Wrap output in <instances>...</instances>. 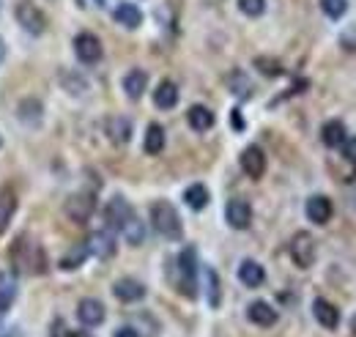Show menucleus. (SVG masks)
I'll return each instance as SVG.
<instances>
[{"mask_svg": "<svg viewBox=\"0 0 356 337\" xmlns=\"http://www.w3.org/2000/svg\"><path fill=\"white\" fill-rule=\"evenodd\" d=\"M8 258H11L17 272H25V274H44L47 272V255L36 242L17 239V244H14Z\"/></svg>", "mask_w": 356, "mask_h": 337, "instance_id": "obj_1", "label": "nucleus"}, {"mask_svg": "<svg viewBox=\"0 0 356 337\" xmlns=\"http://www.w3.org/2000/svg\"><path fill=\"white\" fill-rule=\"evenodd\" d=\"M176 272H178L176 277L178 291L186 296V299H195L197 296V253L192 247H186L184 253L178 255Z\"/></svg>", "mask_w": 356, "mask_h": 337, "instance_id": "obj_2", "label": "nucleus"}, {"mask_svg": "<svg viewBox=\"0 0 356 337\" xmlns=\"http://www.w3.org/2000/svg\"><path fill=\"white\" fill-rule=\"evenodd\" d=\"M151 225L165 239H181V217L168 201H156L151 206Z\"/></svg>", "mask_w": 356, "mask_h": 337, "instance_id": "obj_3", "label": "nucleus"}, {"mask_svg": "<svg viewBox=\"0 0 356 337\" xmlns=\"http://www.w3.org/2000/svg\"><path fill=\"white\" fill-rule=\"evenodd\" d=\"M14 14H17V22H19L28 33L39 36V33H44L47 31L44 11H42L39 6H33L31 0H19V3H17V8H14Z\"/></svg>", "mask_w": 356, "mask_h": 337, "instance_id": "obj_4", "label": "nucleus"}, {"mask_svg": "<svg viewBox=\"0 0 356 337\" xmlns=\"http://www.w3.org/2000/svg\"><path fill=\"white\" fill-rule=\"evenodd\" d=\"M93 211H96V201H93L90 192H77V195H72V198L66 201V217H69L72 222H77V225L88 222Z\"/></svg>", "mask_w": 356, "mask_h": 337, "instance_id": "obj_5", "label": "nucleus"}, {"mask_svg": "<svg viewBox=\"0 0 356 337\" xmlns=\"http://www.w3.org/2000/svg\"><path fill=\"white\" fill-rule=\"evenodd\" d=\"M291 258L299 269H310L315 263V239L310 233H296L291 242Z\"/></svg>", "mask_w": 356, "mask_h": 337, "instance_id": "obj_6", "label": "nucleus"}, {"mask_svg": "<svg viewBox=\"0 0 356 337\" xmlns=\"http://www.w3.org/2000/svg\"><path fill=\"white\" fill-rule=\"evenodd\" d=\"M225 219H227L230 228L244 230V228H250V222H252V206H250L244 198H233V201H227V206H225Z\"/></svg>", "mask_w": 356, "mask_h": 337, "instance_id": "obj_7", "label": "nucleus"}, {"mask_svg": "<svg viewBox=\"0 0 356 337\" xmlns=\"http://www.w3.org/2000/svg\"><path fill=\"white\" fill-rule=\"evenodd\" d=\"M132 217H134L132 206H129L124 198H113V201L107 203V209H104V219H107V225H110L113 230H121Z\"/></svg>", "mask_w": 356, "mask_h": 337, "instance_id": "obj_8", "label": "nucleus"}, {"mask_svg": "<svg viewBox=\"0 0 356 337\" xmlns=\"http://www.w3.org/2000/svg\"><path fill=\"white\" fill-rule=\"evenodd\" d=\"M88 253L96 255V258H113L115 255V236L110 233V230H96V233H90L88 236Z\"/></svg>", "mask_w": 356, "mask_h": 337, "instance_id": "obj_9", "label": "nucleus"}, {"mask_svg": "<svg viewBox=\"0 0 356 337\" xmlns=\"http://www.w3.org/2000/svg\"><path fill=\"white\" fill-rule=\"evenodd\" d=\"M74 52L83 63H96L102 58V42L93 36V33H80L74 39Z\"/></svg>", "mask_w": 356, "mask_h": 337, "instance_id": "obj_10", "label": "nucleus"}, {"mask_svg": "<svg viewBox=\"0 0 356 337\" xmlns=\"http://www.w3.org/2000/svg\"><path fill=\"white\" fill-rule=\"evenodd\" d=\"M241 170H244L250 178H261V175L266 173V154H264L258 146L244 148V154H241Z\"/></svg>", "mask_w": 356, "mask_h": 337, "instance_id": "obj_11", "label": "nucleus"}, {"mask_svg": "<svg viewBox=\"0 0 356 337\" xmlns=\"http://www.w3.org/2000/svg\"><path fill=\"white\" fill-rule=\"evenodd\" d=\"M312 313H315V318H318L321 327H326V329H337V327H340V310H337L332 301L315 299V301H312Z\"/></svg>", "mask_w": 356, "mask_h": 337, "instance_id": "obj_12", "label": "nucleus"}, {"mask_svg": "<svg viewBox=\"0 0 356 337\" xmlns=\"http://www.w3.org/2000/svg\"><path fill=\"white\" fill-rule=\"evenodd\" d=\"M77 318L86 327H99L104 321V304L99 299H83L80 307H77Z\"/></svg>", "mask_w": 356, "mask_h": 337, "instance_id": "obj_13", "label": "nucleus"}, {"mask_svg": "<svg viewBox=\"0 0 356 337\" xmlns=\"http://www.w3.org/2000/svg\"><path fill=\"white\" fill-rule=\"evenodd\" d=\"M332 201L323 198V195H312L307 201V219L315 222V225H326L332 219Z\"/></svg>", "mask_w": 356, "mask_h": 337, "instance_id": "obj_14", "label": "nucleus"}, {"mask_svg": "<svg viewBox=\"0 0 356 337\" xmlns=\"http://www.w3.org/2000/svg\"><path fill=\"white\" fill-rule=\"evenodd\" d=\"M247 318L258 327H274L277 324V310L268 304V301H252L247 307Z\"/></svg>", "mask_w": 356, "mask_h": 337, "instance_id": "obj_15", "label": "nucleus"}, {"mask_svg": "<svg viewBox=\"0 0 356 337\" xmlns=\"http://www.w3.org/2000/svg\"><path fill=\"white\" fill-rule=\"evenodd\" d=\"M113 17H115L118 25H124V28H129V31L143 25V11H140L134 3H118L115 11H113Z\"/></svg>", "mask_w": 356, "mask_h": 337, "instance_id": "obj_16", "label": "nucleus"}, {"mask_svg": "<svg viewBox=\"0 0 356 337\" xmlns=\"http://www.w3.org/2000/svg\"><path fill=\"white\" fill-rule=\"evenodd\" d=\"M17 299V277L11 272H0V318L11 310Z\"/></svg>", "mask_w": 356, "mask_h": 337, "instance_id": "obj_17", "label": "nucleus"}, {"mask_svg": "<svg viewBox=\"0 0 356 337\" xmlns=\"http://www.w3.org/2000/svg\"><path fill=\"white\" fill-rule=\"evenodd\" d=\"M154 104L159 107V110H173L178 104V88L176 83H170V80H162V83L156 85V91H154Z\"/></svg>", "mask_w": 356, "mask_h": 337, "instance_id": "obj_18", "label": "nucleus"}, {"mask_svg": "<svg viewBox=\"0 0 356 337\" xmlns=\"http://www.w3.org/2000/svg\"><path fill=\"white\" fill-rule=\"evenodd\" d=\"M238 280H241L247 288H258V285L266 280V272H264L261 263H255V260H244V263L238 266Z\"/></svg>", "mask_w": 356, "mask_h": 337, "instance_id": "obj_19", "label": "nucleus"}, {"mask_svg": "<svg viewBox=\"0 0 356 337\" xmlns=\"http://www.w3.org/2000/svg\"><path fill=\"white\" fill-rule=\"evenodd\" d=\"M186 121H189V127L195 129V132H209V129L214 127V113L209 107H203V104H195V107H189Z\"/></svg>", "mask_w": 356, "mask_h": 337, "instance_id": "obj_20", "label": "nucleus"}, {"mask_svg": "<svg viewBox=\"0 0 356 337\" xmlns=\"http://www.w3.org/2000/svg\"><path fill=\"white\" fill-rule=\"evenodd\" d=\"M14 211H17V195H14L11 187H3V189H0V233L8 228Z\"/></svg>", "mask_w": 356, "mask_h": 337, "instance_id": "obj_21", "label": "nucleus"}, {"mask_svg": "<svg viewBox=\"0 0 356 337\" xmlns=\"http://www.w3.org/2000/svg\"><path fill=\"white\" fill-rule=\"evenodd\" d=\"M113 294L118 296L121 301H140L143 296H145V288H143V283H137V280H118L115 283V288H113Z\"/></svg>", "mask_w": 356, "mask_h": 337, "instance_id": "obj_22", "label": "nucleus"}, {"mask_svg": "<svg viewBox=\"0 0 356 337\" xmlns=\"http://www.w3.org/2000/svg\"><path fill=\"white\" fill-rule=\"evenodd\" d=\"M107 134H110L113 143H129V137H132V121L129 118H121V116L110 118L107 121Z\"/></svg>", "mask_w": 356, "mask_h": 337, "instance_id": "obj_23", "label": "nucleus"}, {"mask_svg": "<svg viewBox=\"0 0 356 337\" xmlns=\"http://www.w3.org/2000/svg\"><path fill=\"white\" fill-rule=\"evenodd\" d=\"M145 85H148V75H145L143 69H132V72L124 77V91H127L129 99H140L143 91H145Z\"/></svg>", "mask_w": 356, "mask_h": 337, "instance_id": "obj_24", "label": "nucleus"}, {"mask_svg": "<svg viewBox=\"0 0 356 337\" xmlns=\"http://www.w3.org/2000/svg\"><path fill=\"white\" fill-rule=\"evenodd\" d=\"M346 127H343V121H329V124H323L321 129V140L329 146V148H337V146H343L346 143Z\"/></svg>", "mask_w": 356, "mask_h": 337, "instance_id": "obj_25", "label": "nucleus"}, {"mask_svg": "<svg viewBox=\"0 0 356 337\" xmlns=\"http://www.w3.org/2000/svg\"><path fill=\"white\" fill-rule=\"evenodd\" d=\"M184 201H186L189 209H195V211L206 209V206H209V189H206L203 184H192V187H186Z\"/></svg>", "mask_w": 356, "mask_h": 337, "instance_id": "obj_26", "label": "nucleus"}, {"mask_svg": "<svg viewBox=\"0 0 356 337\" xmlns=\"http://www.w3.org/2000/svg\"><path fill=\"white\" fill-rule=\"evenodd\" d=\"M88 244H77V247H72L69 253L60 258V269L63 272H72V269H77V266H83L86 263V258H88Z\"/></svg>", "mask_w": 356, "mask_h": 337, "instance_id": "obj_27", "label": "nucleus"}, {"mask_svg": "<svg viewBox=\"0 0 356 337\" xmlns=\"http://www.w3.org/2000/svg\"><path fill=\"white\" fill-rule=\"evenodd\" d=\"M145 151L148 154H162L165 151V129L159 124H151L145 132Z\"/></svg>", "mask_w": 356, "mask_h": 337, "instance_id": "obj_28", "label": "nucleus"}, {"mask_svg": "<svg viewBox=\"0 0 356 337\" xmlns=\"http://www.w3.org/2000/svg\"><path fill=\"white\" fill-rule=\"evenodd\" d=\"M121 233H124V239L132 244V247H137V244H143V239H145V228H143V222L137 219V217H132L124 228H121Z\"/></svg>", "mask_w": 356, "mask_h": 337, "instance_id": "obj_29", "label": "nucleus"}, {"mask_svg": "<svg viewBox=\"0 0 356 337\" xmlns=\"http://www.w3.org/2000/svg\"><path fill=\"white\" fill-rule=\"evenodd\" d=\"M19 118H22L25 124H39V121H42V104L33 102V99H25V102L19 104Z\"/></svg>", "mask_w": 356, "mask_h": 337, "instance_id": "obj_30", "label": "nucleus"}, {"mask_svg": "<svg viewBox=\"0 0 356 337\" xmlns=\"http://www.w3.org/2000/svg\"><path fill=\"white\" fill-rule=\"evenodd\" d=\"M321 8H323L326 17L340 19V17L348 11V0H321Z\"/></svg>", "mask_w": 356, "mask_h": 337, "instance_id": "obj_31", "label": "nucleus"}, {"mask_svg": "<svg viewBox=\"0 0 356 337\" xmlns=\"http://www.w3.org/2000/svg\"><path fill=\"white\" fill-rule=\"evenodd\" d=\"M206 283H209V304L217 307L220 304V280L214 269H206Z\"/></svg>", "mask_w": 356, "mask_h": 337, "instance_id": "obj_32", "label": "nucleus"}, {"mask_svg": "<svg viewBox=\"0 0 356 337\" xmlns=\"http://www.w3.org/2000/svg\"><path fill=\"white\" fill-rule=\"evenodd\" d=\"M238 8L247 17H261L266 11V0H238Z\"/></svg>", "mask_w": 356, "mask_h": 337, "instance_id": "obj_33", "label": "nucleus"}, {"mask_svg": "<svg viewBox=\"0 0 356 337\" xmlns=\"http://www.w3.org/2000/svg\"><path fill=\"white\" fill-rule=\"evenodd\" d=\"M255 66H261V72H264V75H268V77H277V75H282L280 63H274V61H266V58H258V61H255Z\"/></svg>", "mask_w": 356, "mask_h": 337, "instance_id": "obj_34", "label": "nucleus"}, {"mask_svg": "<svg viewBox=\"0 0 356 337\" xmlns=\"http://www.w3.org/2000/svg\"><path fill=\"white\" fill-rule=\"evenodd\" d=\"M343 157L356 165V137H346V143H343Z\"/></svg>", "mask_w": 356, "mask_h": 337, "instance_id": "obj_35", "label": "nucleus"}, {"mask_svg": "<svg viewBox=\"0 0 356 337\" xmlns=\"http://www.w3.org/2000/svg\"><path fill=\"white\" fill-rule=\"evenodd\" d=\"M72 335H74V332H69V329H66V324H63L60 318L52 324V332H49V337H72Z\"/></svg>", "mask_w": 356, "mask_h": 337, "instance_id": "obj_36", "label": "nucleus"}, {"mask_svg": "<svg viewBox=\"0 0 356 337\" xmlns=\"http://www.w3.org/2000/svg\"><path fill=\"white\" fill-rule=\"evenodd\" d=\"M77 3H80L83 8L90 6V3H93V6H99V8H107V6H110V3H115V0H77Z\"/></svg>", "mask_w": 356, "mask_h": 337, "instance_id": "obj_37", "label": "nucleus"}, {"mask_svg": "<svg viewBox=\"0 0 356 337\" xmlns=\"http://www.w3.org/2000/svg\"><path fill=\"white\" fill-rule=\"evenodd\" d=\"M115 337H140V332H134L132 327H124V329H118Z\"/></svg>", "mask_w": 356, "mask_h": 337, "instance_id": "obj_38", "label": "nucleus"}, {"mask_svg": "<svg viewBox=\"0 0 356 337\" xmlns=\"http://www.w3.org/2000/svg\"><path fill=\"white\" fill-rule=\"evenodd\" d=\"M233 127H236V129H244V118L238 116V110H233Z\"/></svg>", "mask_w": 356, "mask_h": 337, "instance_id": "obj_39", "label": "nucleus"}, {"mask_svg": "<svg viewBox=\"0 0 356 337\" xmlns=\"http://www.w3.org/2000/svg\"><path fill=\"white\" fill-rule=\"evenodd\" d=\"M6 61V44H3V39H0V63Z\"/></svg>", "mask_w": 356, "mask_h": 337, "instance_id": "obj_40", "label": "nucleus"}, {"mask_svg": "<svg viewBox=\"0 0 356 337\" xmlns=\"http://www.w3.org/2000/svg\"><path fill=\"white\" fill-rule=\"evenodd\" d=\"M72 337H88V335H83V332H74Z\"/></svg>", "mask_w": 356, "mask_h": 337, "instance_id": "obj_41", "label": "nucleus"}, {"mask_svg": "<svg viewBox=\"0 0 356 337\" xmlns=\"http://www.w3.org/2000/svg\"><path fill=\"white\" fill-rule=\"evenodd\" d=\"M351 327H354V332H356V315H354V321H351Z\"/></svg>", "mask_w": 356, "mask_h": 337, "instance_id": "obj_42", "label": "nucleus"}]
</instances>
